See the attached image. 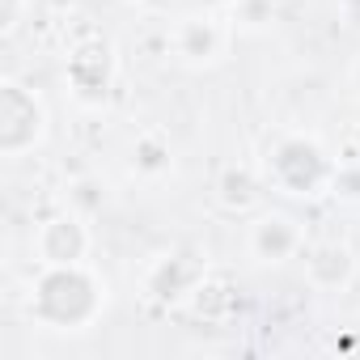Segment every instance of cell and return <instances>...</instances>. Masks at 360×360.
I'll list each match as a JSON object with an SVG mask.
<instances>
[{
  "instance_id": "cell-4",
  "label": "cell",
  "mask_w": 360,
  "mask_h": 360,
  "mask_svg": "<svg viewBox=\"0 0 360 360\" xmlns=\"http://www.w3.org/2000/svg\"><path fill=\"white\" fill-rule=\"evenodd\" d=\"M68 72H72V89H77L85 102H98V98L106 94V85H110V51H106L102 43L81 47V51L72 56Z\"/></svg>"
},
{
  "instance_id": "cell-14",
  "label": "cell",
  "mask_w": 360,
  "mask_h": 360,
  "mask_svg": "<svg viewBox=\"0 0 360 360\" xmlns=\"http://www.w3.org/2000/svg\"><path fill=\"white\" fill-rule=\"evenodd\" d=\"M47 5H56V9H68V5H77V0H47Z\"/></svg>"
},
{
  "instance_id": "cell-7",
  "label": "cell",
  "mask_w": 360,
  "mask_h": 360,
  "mask_svg": "<svg viewBox=\"0 0 360 360\" xmlns=\"http://www.w3.org/2000/svg\"><path fill=\"white\" fill-rule=\"evenodd\" d=\"M178 56H187L191 64H204L221 51V30L208 22V18H187L183 26H178Z\"/></svg>"
},
{
  "instance_id": "cell-1",
  "label": "cell",
  "mask_w": 360,
  "mask_h": 360,
  "mask_svg": "<svg viewBox=\"0 0 360 360\" xmlns=\"http://www.w3.org/2000/svg\"><path fill=\"white\" fill-rule=\"evenodd\" d=\"M94 309H98V288H94V280L77 263L51 267L43 276V284H39V314L43 318H51L60 326H77Z\"/></svg>"
},
{
  "instance_id": "cell-9",
  "label": "cell",
  "mask_w": 360,
  "mask_h": 360,
  "mask_svg": "<svg viewBox=\"0 0 360 360\" xmlns=\"http://www.w3.org/2000/svg\"><path fill=\"white\" fill-rule=\"evenodd\" d=\"M259 200V178L250 169H225L221 178V204L225 208H250Z\"/></svg>"
},
{
  "instance_id": "cell-11",
  "label": "cell",
  "mask_w": 360,
  "mask_h": 360,
  "mask_svg": "<svg viewBox=\"0 0 360 360\" xmlns=\"http://www.w3.org/2000/svg\"><path fill=\"white\" fill-rule=\"evenodd\" d=\"M267 13H271V5L263 9V0H246V5H242V22H246V26H263Z\"/></svg>"
},
{
  "instance_id": "cell-5",
  "label": "cell",
  "mask_w": 360,
  "mask_h": 360,
  "mask_svg": "<svg viewBox=\"0 0 360 360\" xmlns=\"http://www.w3.org/2000/svg\"><path fill=\"white\" fill-rule=\"evenodd\" d=\"M297 246H301V229L288 217H263V221L250 225V250L259 259H267V263L288 259Z\"/></svg>"
},
{
  "instance_id": "cell-15",
  "label": "cell",
  "mask_w": 360,
  "mask_h": 360,
  "mask_svg": "<svg viewBox=\"0 0 360 360\" xmlns=\"http://www.w3.org/2000/svg\"><path fill=\"white\" fill-rule=\"evenodd\" d=\"M352 81H356V89H360V60L352 64Z\"/></svg>"
},
{
  "instance_id": "cell-3",
  "label": "cell",
  "mask_w": 360,
  "mask_h": 360,
  "mask_svg": "<svg viewBox=\"0 0 360 360\" xmlns=\"http://www.w3.org/2000/svg\"><path fill=\"white\" fill-rule=\"evenodd\" d=\"M0 119H5V127H0L5 153H22L43 136V106L13 81H5V89H0Z\"/></svg>"
},
{
  "instance_id": "cell-10",
  "label": "cell",
  "mask_w": 360,
  "mask_h": 360,
  "mask_svg": "<svg viewBox=\"0 0 360 360\" xmlns=\"http://www.w3.org/2000/svg\"><path fill=\"white\" fill-rule=\"evenodd\" d=\"M136 165H140V169H165V165H169V148H161L157 140H144Z\"/></svg>"
},
{
  "instance_id": "cell-2",
  "label": "cell",
  "mask_w": 360,
  "mask_h": 360,
  "mask_svg": "<svg viewBox=\"0 0 360 360\" xmlns=\"http://www.w3.org/2000/svg\"><path fill=\"white\" fill-rule=\"evenodd\" d=\"M267 174L276 178V187H284L288 195H318V187L330 178V165L322 157V148L305 136H288L271 148L267 157Z\"/></svg>"
},
{
  "instance_id": "cell-13",
  "label": "cell",
  "mask_w": 360,
  "mask_h": 360,
  "mask_svg": "<svg viewBox=\"0 0 360 360\" xmlns=\"http://www.w3.org/2000/svg\"><path fill=\"white\" fill-rule=\"evenodd\" d=\"M18 26V0H9V9H5V30Z\"/></svg>"
},
{
  "instance_id": "cell-6",
  "label": "cell",
  "mask_w": 360,
  "mask_h": 360,
  "mask_svg": "<svg viewBox=\"0 0 360 360\" xmlns=\"http://www.w3.org/2000/svg\"><path fill=\"white\" fill-rule=\"evenodd\" d=\"M39 255H43L51 267L77 263V259L85 255V229H81L77 221H68V217L51 221V225L43 229V238H39Z\"/></svg>"
},
{
  "instance_id": "cell-8",
  "label": "cell",
  "mask_w": 360,
  "mask_h": 360,
  "mask_svg": "<svg viewBox=\"0 0 360 360\" xmlns=\"http://www.w3.org/2000/svg\"><path fill=\"white\" fill-rule=\"evenodd\" d=\"M309 276H314L318 284H339V280L352 276V255H347L343 246H318V250L309 255Z\"/></svg>"
},
{
  "instance_id": "cell-12",
  "label": "cell",
  "mask_w": 360,
  "mask_h": 360,
  "mask_svg": "<svg viewBox=\"0 0 360 360\" xmlns=\"http://www.w3.org/2000/svg\"><path fill=\"white\" fill-rule=\"evenodd\" d=\"M339 9H343L347 26H352V30H360V0H339Z\"/></svg>"
}]
</instances>
